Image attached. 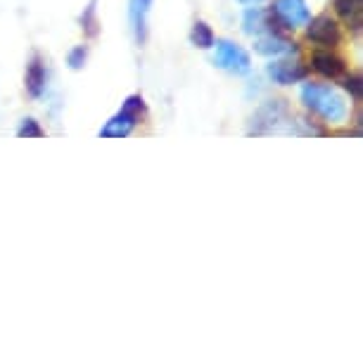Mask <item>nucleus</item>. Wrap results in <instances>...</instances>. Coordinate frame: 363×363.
<instances>
[{
    "label": "nucleus",
    "mask_w": 363,
    "mask_h": 363,
    "mask_svg": "<svg viewBox=\"0 0 363 363\" xmlns=\"http://www.w3.org/2000/svg\"><path fill=\"white\" fill-rule=\"evenodd\" d=\"M301 102L311 109V112L320 114L328 121H342L347 116V102L345 98L330 86L323 84H306L301 88Z\"/></svg>",
    "instance_id": "nucleus-1"
},
{
    "label": "nucleus",
    "mask_w": 363,
    "mask_h": 363,
    "mask_svg": "<svg viewBox=\"0 0 363 363\" xmlns=\"http://www.w3.org/2000/svg\"><path fill=\"white\" fill-rule=\"evenodd\" d=\"M143 112H145V102H143L140 95H131V98H126L121 112L114 114L112 119L100 128V135L102 138H126L135 128V124L140 121Z\"/></svg>",
    "instance_id": "nucleus-2"
},
{
    "label": "nucleus",
    "mask_w": 363,
    "mask_h": 363,
    "mask_svg": "<svg viewBox=\"0 0 363 363\" xmlns=\"http://www.w3.org/2000/svg\"><path fill=\"white\" fill-rule=\"evenodd\" d=\"M214 62L225 72L233 74H247L250 72V55L242 50L240 45L230 43V40H218L216 43V57Z\"/></svg>",
    "instance_id": "nucleus-3"
},
{
    "label": "nucleus",
    "mask_w": 363,
    "mask_h": 363,
    "mask_svg": "<svg viewBox=\"0 0 363 363\" xmlns=\"http://www.w3.org/2000/svg\"><path fill=\"white\" fill-rule=\"evenodd\" d=\"M309 29H306V36H309L311 43H316V45H337L340 40H342V31H340V26L337 22H335L333 17H328V15H320L316 19H309Z\"/></svg>",
    "instance_id": "nucleus-4"
},
{
    "label": "nucleus",
    "mask_w": 363,
    "mask_h": 363,
    "mask_svg": "<svg viewBox=\"0 0 363 363\" xmlns=\"http://www.w3.org/2000/svg\"><path fill=\"white\" fill-rule=\"evenodd\" d=\"M276 17L290 29L297 26H306V22L311 19L309 8H306V0H276Z\"/></svg>",
    "instance_id": "nucleus-5"
},
{
    "label": "nucleus",
    "mask_w": 363,
    "mask_h": 363,
    "mask_svg": "<svg viewBox=\"0 0 363 363\" xmlns=\"http://www.w3.org/2000/svg\"><path fill=\"white\" fill-rule=\"evenodd\" d=\"M266 72H269V77L280 86L297 84V81L306 77V67L297 62V60H278V62H271L266 67Z\"/></svg>",
    "instance_id": "nucleus-6"
},
{
    "label": "nucleus",
    "mask_w": 363,
    "mask_h": 363,
    "mask_svg": "<svg viewBox=\"0 0 363 363\" xmlns=\"http://www.w3.org/2000/svg\"><path fill=\"white\" fill-rule=\"evenodd\" d=\"M311 65H313V69L325 79H337L345 74V62H342V57H337V55H333V52H325V50L313 52Z\"/></svg>",
    "instance_id": "nucleus-7"
},
{
    "label": "nucleus",
    "mask_w": 363,
    "mask_h": 363,
    "mask_svg": "<svg viewBox=\"0 0 363 363\" xmlns=\"http://www.w3.org/2000/svg\"><path fill=\"white\" fill-rule=\"evenodd\" d=\"M255 50L259 55H285V52H292L294 50V43H290V40L276 36V33H269V36L257 38Z\"/></svg>",
    "instance_id": "nucleus-8"
},
{
    "label": "nucleus",
    "mask_w": 363,
    "mask_h": 363,
    "mask_svg": "<svg viewBox=\"0 0 363 363\" xmlns=\"http://www.w3.org/2000/svg\"><path fill=\"white\" fill-rule=\"evenodd\" d=\"M150 5L152 0H131V24H133V31H135V38L145 40V17L150 12Z\"/></svg>",
    "instance_id": "nucleus-9"
},
{
    "label": "nucleus",
    "mask_w": 363,
    "mask_h": 363,
    "mask_svg": "<svg viewBox=\"0 0 363 363\" xmlns=\"http://www.w3.org/2000/svg\"><path fill=\"white\" fill-rule=\"evenodd\" d=\"M26 91H29L33 98H40L45 91V69L38 57L29 65V72H26Z\"/></svg>",
    "instance_id": "nucleus-10"
},
{
    "label": "nucleus",
    "mask_w": 363,
    "mask_h": 363,
    "mask_svg": "<svg viewBox=\"0 0 363 363\" xmlns=\"http://www.w3.org/2000/svg\"><path fill=\"white\" fill-rule=\"evenodd\" d=\"M335 8H337L340 17L352 26V29H359L361 26V8L363 0H335Z\"/></svg>",
    "instance_id": "nucleus-11"
},
{
    "label": "nucleus",
    "mask_w": 363,
    "mask_h": 363,
    "mask_svg": "<svg viewBox=\"0 0 363 363\" xmlns=\"http://www.w3.org/2000/svg\"><path fill=\"white\" fill-rule=\"evenodd\" d=\"M242 26L247 33H262L264 29H269V15H266L264 10H247L242 17Z\"/></svg>",
    "instance_id": "nucleus-12"
},
{
    "label": "nucleus",
    "mask_w": 363,
    "mask_h": 363,
    "mask_svg": "<svg viewBox=\"0 0 363 363\" xmlns=\"http://www.w3.org/2000/svg\"><path fill=\"white\" fill-rule=\"evenodd\" d=\"M190 40H193V45L197 48H211L214 45V33H211V29L204 22H195Z\"/></svg>",
    "instance_id": "nucleus-13"
},
{
    "label": "nucleus",
    "mask_w": 363,
    "mask_h": 363,
    "mask_svg": "<svg viewBox=\"0 0 363 363\" xmlns=\"http://www.w3.org/2000/svg\"><path fill=\"white\" fill-rule=\"evenodd\" d=\"M17 135H19V138H40V135H43V128L38 126L36 119H26L24 124L19 126Z\"/></svg>",
    "instance_id": "nucleus-14"
},
{
    "label": "nucleus",
    "mask_w": 363,
    "mask_h": 363,
    "mask_svg": "<svg viewBox=\"0 0 363 363\" xmlns=\"http://www.w3.org/2000/svg\"><path fill=\"white\" fill-rule=\"evenodd\" d=\"M84 62H86V48L84 45L74 48V50L69 52V67L72 69H81Z\"/></svg>",
    "instance_id": "nucleus-15"
},
{
    "label": "nucleus",
    "mask_w": 363,
    "mask_h": 363,
    "mask_svg": "<svg viewBox=\"0 0 363 363\" xmlns=\"http://www.w3.org/2000/svg\"><path fill=\"white\" fill-rule=\"evenodd\" d=\"M345 88H347L349 93H354V98H361V79H356V77L347 79L345 81Z\"/></svg>",
    "instance_id": "nucleus-16"
},
{
    "label": "nucleus",
    "mask_w": 363,
    "mask_h": 363,
    "mask_svg": "<svg viewBox=\"0 0 363 363\" xmlns=\"http://www.w3.org/2000/svg\"><path fill=\"white\" fill-rule=\"evenodd\" d=\"M242 5H255V3H262V0H240Z\"/></svg>",
    "instance_id": "nucleus-17"
}]
</instances>
